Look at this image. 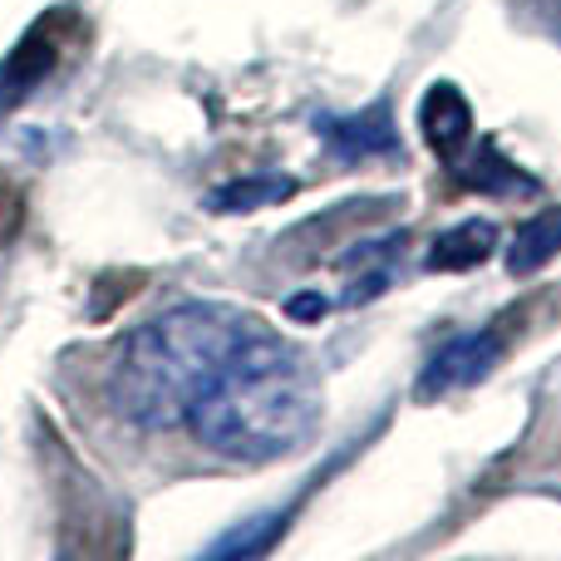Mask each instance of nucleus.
<instances>
[{
  "instance_id": "nucleus-2",
  "label": "nucleus",
  "mask_w": 561,
  "mask_h": 561,
  "mask_svg": "<svg viewBox=\"0 0 561 561\" xmlns=\"http://www.w3.org/2000/svg\"><path fill=\"white\" fill-rule=\"evenodd\" d=\"M256 320L217 300H187L118 345V359L108 369V399L138 428H178L197 409V399L213 389L222 365L237 355Z\"/></svg>"
},
{
  "instance_id": "nucleus-8",
  "label": "nucleus",
  "mask_w": 561,
  "mask_h": 561,
  "mask_svg": "<svg viewBox=\"0 0 561 561\" xmlns=\"http://www.w3.org/2000/svg\"><path fill=\"white\" fill-rule=\"evenodd\" d=\"M552 256H561V207H542V213L527 217V222L513 232V247H507V272L533 276V272H542Z\"/></svg>"
},
{
  "instance_id": "nucleus-3",
  "label": "nucleus",
  "mask_w": 561,
  "mask_h": 561,
  "mask_svg": "<svg viewBox=\"0 0 561 561\" xmlns=\"http://www.w3.org/2000/svg\"><path fill=\"white\" fill-rule=\"evenodd\" d=\"M75 30H79L75 10L59 5V10H45V15L20 35V45L0 59V108L25 104V99L55 75L65 49H69V39H75Z\"/></svg>"
},
{
  "instance_id": "nucleus-1",
  "label": "nucleus",
  "mask_w": 561,
  "mask_h": 561,
  "mask_svg": "<svg viewBox=\"0 0 561 561\" xmlns=\"http://www.w3.org/2000/svg\"><path fill=\"white\" fill-rule=\"evenodd\" d=\"M320 414H325V394L306 350L252 330L213 379V389L197 399L187 428L217 458L262 468L300 454L316 438Z\"/></svg>"
},
{
  "instance_id": "nucleus-6",
  "label": "nucleus",
  "mask_w": 561,
  "mask_h": 561,
  "mask_svg": "<svg viewBox=\"0 0 561 561\" xmlns=\"http://www.w3.org/2000/svg\"><path fill=\"white\" fill-rule=\"evenodd\" d=\"M493 252H497V227L488 222V217H468V222L448 227L444 237H434L424 266L428 272H473V266H483Z\"/></svg>"
},
{
  "instance_id": "nucleus-9",
  "label": "nucleus",
  "mask_w": 561,
  "mask_h": 561,
  "mask_svg": "<svg viewBox=\"0 0 561 561\" xmlns=\"http://www.w3.org/2000/svg\"><path fill=\"white\" fill-rule=\"evenodd\" d=\"M290 193H296L290 178H242V183H227L222 193L207 197V207H217V213H252V207L280 203Z\"/></svg>"
},
{
  "instance_id": "nucleus-7",
  "label": "nucleus",
  "mask_w": 561,
  "mask_h": 561,
  "mask_svg": "<svg viewBox=\"0 0 561 561\" xmlns=\"http://www.w3.org/2000/svg\"><path fill=\"white\" fill-rule=\"evenodd\" d=\"M325 144H335L345 158H365V153H394L399 138H394V118H389L385 104L365 108L355 118H335V124L320 128Z\"/></svg>"
},
{
  "instance_id": "nucleus-10",
  "label": "nucleus",
  "mask_w": 561,
  "mask_h": 561,
  "mask_svg": "<svg viewBox=\"0 0 561 561\" xmlns=\"http://www.w3.org/2000/svg\"><path fill=\"white\" fill-rule=\"evenodd\" d=\"M463 183L468 187H478V193H493V197H507V193H533V178L527 173H517V163H507L503 153H497L493 144L478 153V163L463 173Z\"/></svg>"
},
{
  "instance_id": "nucleus-12",
  "label": "nucleus",
  "mask_w": 561,
  "mask_h": 561,
  "mask_svg": "<svg viewBox=\"0 0 561 561\" xmlns=\"http://www.w3.org/2000/svg\"><path fill=\"white\" fill-rule=\"evenodd\" d=\"M286 310L296 320H316L320 310H325V300H320V296H296V300H286Z\"/></svg>"
},
{
  "instance_id": "nucleus-11",
  "label": "nucleus",
  "mask_w": 561,
  "mask_h": 561,
  "mask_svg": "<svg viewBox=\"0 0 561 561\" xmlns=\"http://www.w3.org/2000/svg\"><path fill=\"white\" fill-rule=\"evenodd\" d=\"M25 197H20V187L10 183L5 173H0V242H10V237L20 232V217H25Z\"/></svg>"
},
{
  "instance_id": "nucleus-4",
  "label": "nucleus",
  "mask_w": 561,
  "mask_h": 561,
  "mask_svg": "<svg viewBox=\"0 0 561 561\" xmlns=\"http://www.w3.org/2000/svg\"><path fill=\"white\" fill-rule=\"evenodd\" d=\"M497 325H503V320H497ZM497 325L468 330V335H454L448 345H438L434 355H428V365L419 369L414 394L419 399H444V394H454V389H473L478 379L493 375V365L507 350V340H503Z\"/></svg>"
},
{
  "instance_id": "nucleus-5",
  "label": "nucleus",
  "mask_w": 561,
  "mask_h": 561,
  "mask_svg": "<svg viewBox=\"0 0 561 561\" xmlns=\"http://www.w3.org/2000/svg\"><path fill=\"white\" fill-rule=\"evenodd\" d=\"M419 128H424V144L434 148V158L458 163V153L473 138V104L463 99L458 84H434L419 99Z\"/></svg>"
}]
</instances>
